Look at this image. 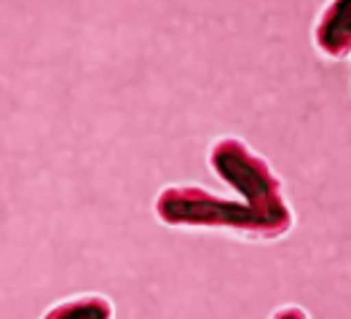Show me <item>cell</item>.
I'll use <instances>...</instances> for the list:
<instances>
[{
	"label": "cell",
	"instance_id": "3",
	"mask_svg": "<svg viewBox=\"0 0 351 319\" xmlns=\"http://www.w3.org/2000/svg\"><path fill=\"white\" fill-rule=\"evenodd\" d=\"M116 309L105 295H78L54 303L40 319H113Z\"/></svg>",
	"mask_w": 351,
	"mask_h": 319
},
{
	"label": "cell",
	"instance_id": "1",
	"mask_svg": "<svg viewBox=\"0 0 351 319\" xmlns=\"http://www.w3.org/2000/svg\"><path fill=\"white\" fill-rule=\"evenodd\" d=\"M206 161L239 193V202L220 199L193 182L164 185L153 202L156 217L164 226L231 233L244 241H276L293 231L295 212L285 185L261 153L239 137H220L209 145Z\"/></svg>",
	"mask_w": 351,
	"mask_h": 319
},
{
	"label": "cell",
	"instance_id": "2",
	"mask_svg": "<svg viewBox=\"0 0 351 319\" xmlns=\"http://www.w3.org/2000/svg\"><path fill=\"white\" fill-rule=\"evenodd\" d=\"M314 46L327 59L351 57V0L327 3L314 25Z\"/></svg>",
	"mask_w": 351,
	"mask_h": 319
},
{
	"label": "cell",
	"instance_id": "4",
	"mask_svg": "<svg viewBox=\"0 0 351 319\" xmlns=\"http://www.w3.org/2000/svg\"><path fill=\"white\" fill-rule=\"evenodd\" d=\"M271 319H308V311L303 306H295V303H287V306H279Z\"/></svg>",
	"mask_w": 351,
	"mask_h": 319
}]
</instances>
